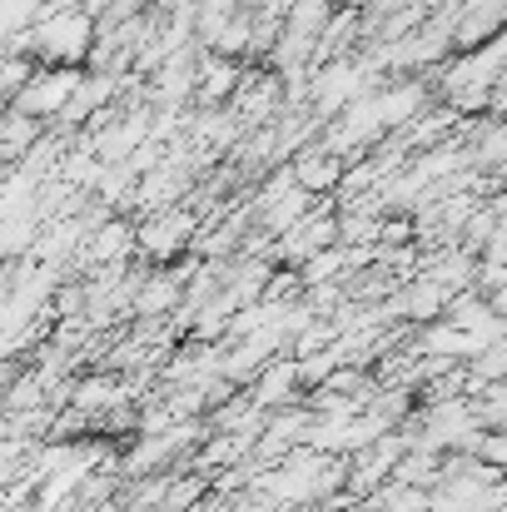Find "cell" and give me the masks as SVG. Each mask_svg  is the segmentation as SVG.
Returning a JSON list of instances; mask_svg holds the SVG:
<instances>
[{
    "instance_id": "obj_8",
    "label": "cell",
    "mask_w": 507,
    "mask_h": 512,
    "mask_svg": "<svg viewBox=\"0 0 507 512\" xmlns=\"http://www.w3.org/2000/svg\"><path fill=\"white\" fill-rule=\"evenodd\" d=\"M130 254H135V224H125V219H110L85 249V259H95V264H125Z\"/></svg>"
},
{
    "instance_id": "obj_5",
    "label": "cell",
    "mask_w": 507,
    "mask_h": 512,
    "mask_svg": "<svg viewBox=\"0 0 507 512\" xmlns=\"http://www.w3.org/2000/svg\"><path fill=\"white\" fill-rule=\"evenodd\" d=\"M239 75H244V65H239V60L204 50V55L194 60V90H189V100H194V105H204V110H224V105H229V95H234V85H239Z\"/></svg>"
},
{
    "instance_id": "obj_6",
    "label": "cell",
    "mask_w": 507,
    "mask_h": 512,
    "mask_svg": "<svg viewBox=\"0 0 507 512\" xmlns=\"http://www.w3.org/2000/svg\"><path fill=\"white\" fill-rule=\"evenodd\" d=\"M448 289L443 284H433L428 274H418L408 289H398L393 299H388V309H383V319H408L413 329L418 324H433V319H443V309H448Z\"/></svg>"
},
{
    "instance_id": "obj_7",
    "label": "cell",
    "mask_w": 507,
    "mask_h": 512,
    "mask_svg": "<svg viewBox=\"0 0 507 512\" xmlns=\"http://www.w3.org/2000/svg\"><path fill=\"white\" fill-rule=\"evenodd\" d=\"M289 174H294V184H299V189H309V194H329V189L338 184V174H343V160L329 155V150L319 145V150L299 155V160L289 165Z\"/></svg>"
},
{
    "instance_id": "obj_3",
    "label": "cell",
    "mask_w": 507,
    "mask_h": 512,
    "mask_svg": "<svg viewBox=\"0 0 507 512\" xmlns=\"http://www.w3.org/2000/svg\"><path fill=\"white\" fill-rule=\"evenodd\" d=\"M189 234H194V214H184V209H155L145 224H135V254H145V259H179L184 254V244H189Z\"/></svg>"
},
{
    "instance_id": "obj_10",
    "label": "cell",
    "mask_w": 507,
    "mask_h": 512,
    "mask_svg": "<svg viewBox=\"0 0 507 512\" xmlns=\"http://www.w3.org/2000/svg\"><path fill=\"white\" fill-rule=\"evenodd\" d=\"M184 299V289H179V274H155L140 294H135V309L150 319V314H165L169 304H179Z\"/></svg>"
},
{
    "instance_id": "obj_1",
    "label": "cell",
    "mask_w": 507,
    "mask_h": 512,
    "mask_svg": "<svg viewBox=\"0 0 507 512\" xmlns=\"http://www.w3.org/2000/svg\"><path fill=\"white\" fill-rule=\"evenodd\" d=\"M95 50V15L80 5L65 10H40V20L25 30V55L35 65H85Z\"/></svg>"
},
{
    "instance_id": "obj_2",
    "label": "cell",
    "mask_w": 507,
    "mask_h": 512,
    "mask_svg": "<svg viewBox=\"0 0 507 512\" xmlns=\"http://www.w3.org/2000/svg\"><path fill=\"white\" fill-rule=\"evenodd\" d=\"M80 70H85V65H35V70L25 75V85L10 95V110H20V115H30V120H40V125H45V120H60V110H65V100H70Z\"/></svg>"
},
{
    "instance_id": "obj_9",
    "label": "cell",
    "mask_w": 507,
    "mask_h": 512,
    "mask_svg": "<svg viewBox=\"0 0 507 512\" xmlns=\"http://www.w3.org/2000/svg\"><path fill=\"white\" fill-rule=\"evenodd\" d=\"M363 503L378 512H428V488H413V483H393V478H388V483L373 488Z\"/></svg>"
},
{
    "instance_id": "obj_4",
    "label": "cell",
    "mask_w": 507,
    "mask_h": 512,
    "mask_svg": "<svg viewBox=\"0 0 507 512\" xmlns=\"http://www.w3.org/2000/svg\"><path fill=\"white\" fill-rule=\"evenodd\" d=\"M284 105V80L279 70H244L234 95H229V115L239 125H264L274 110Z\"/></svg>"
}]
</instances>
